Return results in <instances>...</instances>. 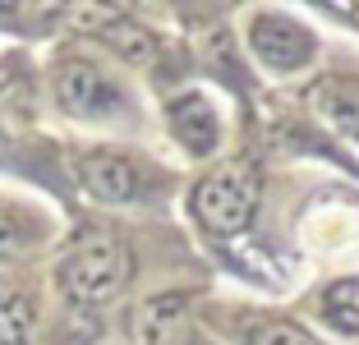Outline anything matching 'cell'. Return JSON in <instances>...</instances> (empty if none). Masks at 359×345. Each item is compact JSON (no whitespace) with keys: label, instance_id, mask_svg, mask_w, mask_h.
I'll return each instance as SVG.
<instances>
[{"label":"cell","instance_id":"1","mask_svg":"<svg viewBox=\"0 0 359 345\" xmlns=\"http://www.w3.org/2000/svg\"><path fill=\"white\" fill-rule=\"evenodd\" d=\"M194 217L212 235H240L258 208V170L249 161H222L194 184Z\"/></svg>","mask_w":359,"mask_h":345},{"label":"cell","instance_id":"2","mask_svg":"<svg viewBox=\"0 0 359 345\" xmlns=\"http://www.w3.org/2000/svg\"><path fill=\"white\" fill-rule=\"evenodd\" d=\"M129 276V253L116 235H83L60 262V290L79 304H102L125 285Z\"/></svg>","mask_w":359,"mask_h":345},{"label":"cell","instance_id":"3","mask_svg":"<svg viewBox=\"0 0 359 345\" xmlns=\"http://www.w3.org/2000/svg\"><path fill=\"white\" fill-rule=\"evenodd\" d=\"M249 42H254V55L272 69H299L313 55V37L285 14H258L249 28Z\"/></svg>","mask_w":359,"mask_h":345},{"label":"cell","instance_id":"4","mask_svg":"<svg viewBox=\"0 0 359 345\" xmlns=\"http://www.w3.org/2000/svg\"><path fill=\"white\" fill-rule=\"evenodd\" d=\"M55 102L69 115H102L116 106V88L93 60H65L55 69Z\"/></svg>","mask_w":359,"mask_h":345},{"label":"cell","instance_id":"5","mask_svg":"<svg viewBox=\"0 0 359 345\" xmlns=\"http://www.w3.org/2000/svg\"><path fill=\"white\" fill-rule=\"evenodd\" d=\"M79 180L93 194L97 203H129L138 194V170L125 157H111V152H93L79 166Z\"/></svg>","mask_w":359,"mask_h":345},{"label":"cell","instance_id":"6","mask_svg":"<svg viewBox=\"0 0 359 345\" xmlns=\"http://www.w3.org/2000/svg\"><path fill=\"white\" fill-rule=\"evenodd\" d=\"M166 115H170L175 138L189 147L194 157H203V152H212V147H217V115H212V106L203 102L198 93L175 97V102L166 106Z\"/></svg>","mask_w":359,"mask_h":345},{"label":"cell","instance_id":"7","mask_svg":"<svg viewBox=\"0 0 359 345\" xmlns=\"http://www.w3.org/2000/svg\"><path fill=\"white\" fill-rule=\"evenodd\" d=\"M309 106L337 129H359V83H350V79H337V74L318 79L309 88Z\"/></svg>","mask_w":359,"mask_h":345},{"label":"cell","instance_id":"8","mask_svg":"<svg viewBox=\"0 0 359 345\" xmlns=\"http://www.w3.org/2000/svg\"><path fill=\"white\" fill-rule=\"evenodd\" d=\"M184 327V295H157L143 304V341L148 345H175Z\"/></svg>","mask_w":359,"mask_h":345},{"label":"cell","instance_id":"9","mask_svg":"<svg viewBox=\"0 0 359 345\" xmlns=\"http://www.w3.org/2000/svg\"><path fill=\"white\" fill-rule=\"evenodd\" d=\"M102 37H106V46H116L125 60H134V65H148V60H157V37H152L143 23H134V19H116V23H106L102 28Z\"/></svg>","mask_w":359,"mask_h":345},{"label":"cell","instance_id":"10","mask_svg":"<svg viewBox=\"0 0 359 345\" xmlns=\"http://www.w3.org/2000/svg\"><path fill=\"white\" fill-rule=\"evenodd\" d=\"M28 323H32V304L0 285V345H23Z\"/></svg>","mask_w":359,"mask_h":345},{"label":"cell","instance_id":"11","mask_svg":"<svg viewBox=\"0 0 359 345\" xmlns=\"http://www.w3.org/2000/svg\"><path fill=\"white\" fill-rule=\"evenodd\" d=\"M323 309H327V318L337 327L359 332V281L355 276H350V281H332L327 295H323Z\"/></svg>","mask_w":359,"mask_h":345},{"label":"cell","instance_id":"12","mask_svg":"<svg viewBox=\"0 0 359 345\" xmlns=\"http://www.w3.org/2000/svg\"><path fill=\"white\" fill-rule=\"evenodd\" d=\"M249 345H318V341L304 332V327L272 318V323H254L249 327Z\"/></svg>","mask_w":359,"mask_h":345},{"label":"cell","instance_id":"13","mask_svg":"<svg viewBox=\"0 0 359 345\" xmlns=\"http://www.w3.org/2000/svg\"><path fill=\"white\" fill-rule=\"evenodd\" d=\"M28 244V226L14 208H0V253H19Z\"/></svg>","mask_w":359,"mask_h":345},{"label":"cell","instance_id":"14","mask_svg":"<svg viewBox=\"0 0 359 345\" xmlns=\"http://www.w3.org/2000/svg\"><path fill=\"white\" fill-rule=\"evenodd\" d=\"M194 345H203V341H194Z\"/></svg>","mask_w":359,"mask_h":345}]
</instances>
